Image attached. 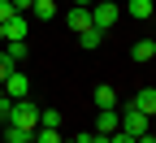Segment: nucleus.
Here are the masks:
<instances>
[{
  "mask_svg": "<svg viewBox=\"0 0 156 143\" xmlns=\"http://www.w3.org/2000/svg\"><path fill=\"white\" fill-rule=\"evenodd\" d=\"M108 5H117V0H108Z\"/></svg>",
  "mask_w": 156,
  "mask_h": 143,
  "instance_id": "obj_26",
  "label": "nucleus"
},
{
  "mask_svg": "<svg viewBox=\"0 0 156 143\" xmlns=\"http://www.w3.org/2000/svg\"><path fill=\"white\" fill-rule=\"evenodd\" d=\"M30 35V22H26V13H13L9 22H5V44L9 39H26Z\"/></svg>",
  "mask_w": 156,
  "mask_h": 143,
  "instance_id": "obj_5",
  "label": "nucleus"
},
{
  "mask_svg": "<svg viewBox=\"0 0 156 143\" xmlns=\"http://www.w3.org/2000/svg\"><path fill=\"white\" fill-rule=\"evenodd\" d=\"M130 56L139 61V65H147V61H156V39H139V44L130 48Z\"/></svg>",
  "mask_w": 156,
  "mask_h": 143,
  "instance_id": "obj_9",
  "label": "nucleus"
},
{
  "mask_svg": "<svg viewBox=\"0 0 156 143\" xmlns=\"http://www.w3.org/2000/svg\"><path fill=\"white\" fill-rule=\"evenodd\" d=\"M74 5H83V9H91V5H95V0H74Z\"/></svg>",
  "mask_w": 156,
  "mask_h": 143,
  "instance_id": "obj_22",
  "label": "nucleus"
},
{
  "mask_svg": "<svg viewBox=\"0 0 156 143\" xmlns=\"http://www.w3.org/2000/svg\"><path fill=\"white\" fill-rule=\"evenodd\" d=\"M117 13H122L117 5H108V0H95V5H91V26L108 35V30L117 26Z\"/></svg>",
  "mask_w": 156,
  "mask_h": 143,
  "instance_id": "obj_2",
  "label": "nucleus"
},
{
  "mask_svg": "<svg viewBox=\"0 0 156 143\" xmlns=\"http://www.w3.org/2000/svg\"><path fill=\"white\" fill-rule=\"evenodd\" d=\"M126 13L139 17V22H147V17H152V0H126Z\"/></svg>",
  "mask_w": 156,
  "mask_h": 143,
  "instance_id": "obj_15",
  "label": "nucleus"
},
{
  "mask_svg": "<svg viewBox=\"0 0 156 143\" xmlns=\"http://www.w3.org/2000/svg\"><path fill=\"white\" fill-rule=\"evenodd\" d=\"M5 56L13 61V65H22V61L30 56V48H26V39H9V48H5Z\"/></svg>",
  "mask_w": 156,
  "mask_h": 143,
  "instance_id": "obj_11",
  "label": "nucleus"
},
{
  "mask_svg": "<svg viewBox=\"0 0 156 143\" xmlns=\"http://www.w3.org/2000/svg\"><path fill=\"white\" fill-rule=\"evenodd\" d=\"M100 39H104V30H95V26H87V30H78V48H100Z\"/></svg>",
  "mask_w": 156,
  "mask_h": 143,
  "instance_id": "obj_14",
  "label": "nucleus"
},
{
  "mask_svg": "<svg viewBox=\"0 0 156 143\" xmlns=\"http://www.w3.org/2000/svg\"><path fill=\"white\" fill-rule=\"evenodd\" d=\"M83 143H108V134H100V130H91V134H83Z\"/></svg>",
  "mask_w": 156,
  "mask_h": 143,
  "instance_id": "obj_20",
  "label": "nucleus"
},
{
  "mask_svg": "<svg viewBox=\"0 0 156 143\" xmlns=\"http://www.w3.org/2000/svg\"><path fill=\"white\" fill-rule=\"evenodd\" d=\"M9 5H13V13H30V5H35V0H9Z\"/></svg>",
  "mask_w": 156,
  "mask_h": 143,
  "instance_id": "obj_19",
  "label": "nucleus"
},
{
  "mask_svg": "<svg viewBox=\"0 0 156 143\" xmlns=\"http://www.w3.org/2000/svg\"><path fill=\"white\" fill-rule=\"evenodd\" d=\"M9 70H17V65H13V61H9L5 52H0V83H5V78H9Z\"/></svg>",
  "mask_w": 156,
  "mask_h": 143,
  "instance_id": "obj_18",
  "label": "nucleus"
},
{
  "mask_svg": "<svg viewBox=\"0 0 156 143\" xmlns=\"http://www.w3.org/2000/svg\"><path fill=\"white\" fill-rule=\"evenodd\" d=\"M9 17H13V5H9V0H0V22H9Z\"/></svg>",
  "mask_w": 156,
  "mask_h": 143,
  "instance_id": "obj_21",
  "label": "nucleus"
},
{
  "mask_svg": "<svg viewBox=\"0 0 156 143\" xmlns=\"http://www.w3.org/2000/svg\"><path fill=\"white\" fill-rule=\"evenodd\" d=\"M95 130H100V134H113V130H117V109H100V117H95Z\"/></svg>",
  "mask_w": 156,
  "mask_h": 143,
  "instance_id": "obj_12",
  "label": "nucleus"
},
{
  "mask_svg": "<svg viewBox=\"0 0 156 143\" xmlns=\"http://www.w3.org/2000/svg\"><path fill=\"white\" fill-rule=\"evenodd\" d=\"M117 130H126L130 139H139V134L147 130V117H143L139 109H126V113H117Z\"/></svg>",
  "mask_w": 156,
  "mask_h": 143,
  "instance_id": "obj_4",
  "label": "nucleus"
},
{
  "mask_svg": "<svg viewBox=\"0 0 156 143\" xmlns=\"http://www.w3.org/2000/svg\"><path fill=\"white\" fill-rule=\"evenodd\" d=\"M0 100H5V87H0Z\"/></svg>",
  "mask_w": 156,
  "mask_h": 143,
  "instance_id": "obj_25",
  "label": "nucleus"
},
{
  "mask_svg": "<svg viewBox=\"0 0 156 143\" xmlns=\"http://www.w3.org/2000/svg\"><path fill=\"white\" fill-rule=\"evenodd\" d=\"M35 130H22V126H5V143H30Z\"/></svg>",
  "mask_w": 156,
  "mask_h": 143,
  "instance_id": "obj_17",
  "label": "nucleus"
},
{
  "mask_svg": "<svg viewBox=\"0 0 156 143\" xmlns=\"http://www.w3.org/2000/svg\"><path fill=\"white\" fill-rule=\"evenodd\" d=\"M91 100H95V109H117V91H113V83H100L91 91Z\"/></svg>",
  "mask_w": 156,
  "mask_h": 143,
  "instance_id": "obj_8",
  "label": "nucleus"
},
{
  "mask_svg": "<svg viewBox=\"0 0 156 143\" xmlns=\"http://www.w3.org/2000/svg\"><path fill=\"white\" fill-rule=\"evenodd\" d=\"M5 126H22V130H35L39 126V104H30V100H13V113Z\"/></svg>",
  "mask_w": 156,
  "mask_h": 143,
  "instance_id": "obj_1",
  "label": "nucleus"
},
{
  "mask_svg": "<svg viewBox=\"0 0 156 143\" xmlns=\"http://www.w3.org/2000/svg\"><path fill=\"white\" fill-rule=\"evenodd\" d=\"M65 134L61 130H48V126H35V134H30V143H61Z\"/></svg>",
  "mask_w": 156,
  "mask_h": 143,
  "instance_id": "obj_16",
  "label": "nucleus"
},
{
  "mask_svg": "<svg viewBox=\"0 0 156 143\" xmlns=\"http://www.w3.org/2000/svg\"><path fill=\"white\" fill-rule=\"evenodd\" d=\"M61 143H83V134H78V139H61Z\"/></svg>",
  "mask_w": 156,
  "mask_h": 143,
  "instance_id": "obj_23",
  "label": "nucleus"
},
{
  "mask_svg": "<svg viewBox=\"0 0 156 143\" xmlns=\"http://www.w3.org/2000/svg\"><path fill=\"white\" fill-rule=\"evenodd\" d=\"M65 22H69V30L78 35V30H87L91 26V9H83V5H74L69 13H65Z\"/></svg>",
  "mask_w": 156,
  "mask_h": 143,
  "instance_id": "obj_7",
  "label": "nucleus"
},
{
  "mask_svg": "<svg viewBox=\"0 0 156 143\" xmlns=\"http://www.w3.org/2000/svg\"><path fill=\"white\" fill-rule=\"evenodd\" d=\"M0 87H5V100H30V78L22 70H9V78Z\"/></svg>",
  "mask_w": 156,
  "mask_h": 143,
  "instance_id": "obj_3",
  "label": "nucleus"
},
{
  "mask_svg": "<svg viewBox=\"0 0 156 143\" xmlns=\"http://www.w3.org/2000/svg\"><path fill=\"white\" fill-rule=\"evenodd\" d=\"M130 109H139L143 117H152V113H156V87H143V91H134Z\"/></svg>",
  "mask_w": 156,
  "mask_h": 143,
  "instance_id": "obj_6",
  "label": "nucleus"
},
{
  "mask_svg": "<svg viewBox=\"0 0 156 143\" xmlns=\"http://www.w3.org/2000/svg\"><path fill=\"white\" fill-rule=\"evenodd\" d=\"M39 126H48V130H61V109H48V104H39Z\"/></svg>",
  "mask_w": 156,
  "mask_h": 143,
  "instance_id": "obj_13",
  "label": "nucleus"
},
{
  "mask_svg": "<svg viewBox=\"0 0 156 143\" xmlns=\"http://www.w3.org/2000/svg\"><path fill=\"white\" fill-rule=\"evenodd\" d=\"M30 17H35V22H52V17H56V0H35Z\"/></svg>",
  "mask_w": 156,
  "mask_h": 143,
  "instance_id": "obj_10",
  "label": "nucleus"
},
{
  "mask_svg": "<svg viewBox=\"0 0 156 143\" xmlns=\"http://www.w3.org/2000/svg\"><path fill=\"white\" fill-rule=\"evenodd\" d=\"M0 44H5V22H0Z\"/></svg>",
  "mask_w": 156,
  "mask_h": 143,
  "instance_id": "obj_24",
  "label": "nucleus"
}]
</instances>
